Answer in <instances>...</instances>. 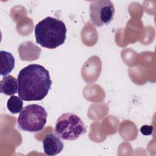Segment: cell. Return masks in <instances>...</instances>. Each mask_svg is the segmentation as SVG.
Here are the masks:
<instances>
[{"mask_svg":"<svg viewBox=\"0 0 156 156\" xmlns=\"http://www.w3.org/2000/svg\"><path fill=\"white\" fill-rule=\"evenodd\" d=\"M17 80L18 96L26 101L43 100L52 83L49 71L38 64H30L21 69Z\"/></svg>","mask_w":156,"mask_h":156,"instance_id":"cell-1","label":"cell"},{"mask_svg":"<svg viewBox=\"0 0 156 156\" xmlns=\"http://www.w3.org/2000/svg\"><path fill=\"white\" fill-rule=\"evenodd\" d=\"M34 32L37 43L41 47L51 49L65 43L67 29L62 21L48 16L35 25Z\"/></svg>","mask_w":156,"mask_h":156,"instance_id":"cell-2","label":"cell"},{"mask_svg":"<svg viewBox=\"0 0 156 156\" xmlns=\"http://www.w3.org/2000/svg\"><path fill=\"white\" fill-rule=\"evenodd\" d=\"M48 113L44 108L38 104H29L24 107L18 118V127L22 130L36 132L45 126Z\"/></svg>","mask_w":156,"mask_h":156,"instance_id":"cell-3","label":"cell"},{"mask_svg":"<svg viewBox=\"0 0 156 156\" xmlns=\"http://www.w3.org/2000/svg\"><path fill=\"white\" fill-rule=\"evenodd\" d=\"M54 131L60 138L73 141L84 135L87 129L79 116L73 113H65L57 119Z\"/></svg>","mask_w":156,"mask_h":156,"instance_id":"cell-4","label":"cell"},{"mask_svg":"<svg viewBox=\"0 0 156 156\" xmlns=\"http://www.w3.org/2000/svg\"><path fill=\"white\" fill-rule=\"evenodd\" d=\"M115 12L114 5L109 0L96 1L90 5V19L96 27L110 24L113 19Z\"/></svg>","mask_w":156,"mask_h":156,"instance_id":"cell-5","label":"cell"},{"mask_svg":"<svg viewBox=\"0 0 156 156\" xmlns=\"http://www.w3.org/2000/svg\"><path fill=\"white\" fill-rule=\"evenodd\" d=\"M43 146L46 155L53 156L61 152L64 144L57 135L51 133L46 135L43 140Z\"/></svg>","mask_w":156,"mask_h":156,"instance_id":"cell-6","label":"cell"},{"mask_svg":"<svg viewBox=\"0 0 156 156\" xmlns=\"http://www.w3.org/2000/svg\"><path fill=\"white\" fill-rule=\"evenodd\" d=\"M15 67V58L13 55L7 51H0V74L7 76L12 72Z\"/></svg>","mask_w":156,"mask_h":156,"instance_id":"cell-7","label":"cell"},{"mask_svg":"<svg viewBox=\"0 0 156 156\" xmlns=\"http://www.w3.org/2000/svg\"><path fill=\"white\" fill-rule=\"evenodd\" d=\"M1 93L11 96L18 91V80L11 75L4 76L0 82Z\"/></svg>","mask_w":156,"mask_h":156,"instance_id":"cell-8","label":"cell"},{"mask_svg":"<svg viewBox=\"0 0 156 156\" xmlns=\"http://www.w3.org/2000/svg\"><path fill=\"white\" fill-rule=\"evenodd\" d=\"M23 106V99L16 96H11L7 101V107L9 111L12 114L20 113Z\"/></svg>","mask_w":156,"mask_h":156,"instance_id":"cell-9","label":"cell"},{"mask_svg":"<svg viewBox=\"0 0 156 156\" xmlns=\"http://www.w3.org/2000/svg\"><path fill=\"white\" fill-rule=\"evenodd\" d=\"M153 131V127L148 125H144L140 129L141 133L144 135H151Z\"/></svg>","mask_w":156,"mask_h":156,"instance_id":"cell-10","label":"cell"}]
</instances>
